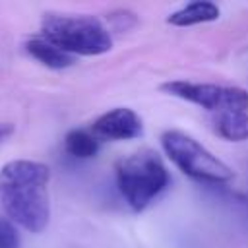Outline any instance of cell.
Returning <instances> with one entry per match:
<instances>
[{
  "mask_svg": "<svg viewBox=\"0 0 248 248\" xmlns=\"http://www.w3.org/2000/svg\"><path fill=\"white\" fill-rule=\"evenodd\" d=\"M64 149L76 159H89V157H95L99 151V138L93 132L76 128L66 134Z\"/></svg>",
  "mask_w": 248,
  "mask_h": 248,
  "instance_id": "cell-10",
  "label": "cell"
},
{
  "mask_svg": "<svg viewBox=\"0 0 248 248\" xmlns=\"http://www.w3.org/2000/svg\"><path fill=\"white\" fill-rule=\"evenodd\" d=\"M215 132L229 141H244L248 140V110H225L213 114Z\"/></svg>",
  "mask_w": 248,
  "mask_h": 248,
  "instance_id": "cell-9",
  "label": "cell"
},
{
  "mask_svg": "<svg viewBox=\"0 0 248 248\" xmlns=\"http://www.w3.org/2000/svg\"><path fill=\"white\" fill-rule=\"evenodd\" d=\"M50 169L45 163L16 159L0 169V203L14 225L41 232L50 219Z\"/></svg>",
  "mask_w": 248,
  "mask_h": 248,
  "instance_id": "cell-1",
  "label": "cell"
},
{
  "mask_svg": "<svg viewBox=\"0 0 248 248\" xmlns=\"http://www.w3.org/2000/svg\"><path fill=\"white\" fill-rule=\"evenodd\" d=\"M91 132L105 140H134L143 134L141 118L128 107H116L103 112L91 124Z\"/></svg>",
  "mask_w": 248,
  "mask_h": 248,
  "instance_id": "cell-6",
  "label": "cell"
},
{
  "mask_svg": "<svg viewBox=\"0 0 248 248\" xmlns=\"http://www.w3.org/2000/svg\"><path fill=\"white\" fill-rule=\"evenodd\" d=\"M12 132H14V126H12L10 122H0V141L6 140Z\"/></svg>",
  "mask_w": 248,
  "mask_h": 248,
  "instance_id": "cell-12",
  "label": "cell"
},
{
  "mask_svg": "<svg viewBox=\"0 0 248 248\" xmlns=\"http://www.w3.org/2000/svg\"><path fill=\"white\" fill-rule=\"evenodd\" d=\"M161 145L167 157L190 178L207 182V184H223L232 178V170L225 165L217 155L205 149L198 140L180 132L167 130L161 136Z\"/></svg>",
  "mask_w": 248,
  "mask_h": 248,
  "instance_id": "cell-4",
  "label": "cell"
},
{
  "mask_svg": "<svg viewBox=\"0 0 248 248\" xmlns=\"http://www.w3.org/2000/svg\"><path fill=\"white\" fill-rule=\"evenodd\" d=\"M217 17H219L217 4L207 2V0H196V2L182 6L180 10L172 12L167 17V21L174 27H190V25H198V23H205V21H215Z\"/></svg>",
  "mask_w": 248,
  "mask_h": 248,
  "instance_id": "cell-8",
  "label": "cell"
},
{
  "mask_svg": "<svg viewBox=\"0 0 248 248\" xmlns=\"http://www.w3.org/2000/svg\"><path fill=\"white\" fill-rule=\"evenodd\" d=\"M161 89L172 97L194 103L213 114H219L225 110H248V91L234 85L174 79V81L163 83Z\"/></svg>",
  "mask_w": 248,
  "mask_h": 248,
  "instance_id": "cell-5",
  "label": "cell"
},
{
  "mask_svg": "<svg viewBox=\"0 0 248 248\" xmlns=\"http://www.w3.org/2000/svg\"><path fill=\"white\" fill-rule=\"evenodd\" d=\"M41 37L72 56H97L112 46L108 29L93 16L48 12L41 21Z\"/></svg>",
  "mask_w": 248,
  "mask_h": 248,
  "instance_id": "cell-2",
  "label": "cell"
},
{
  "mask_svg": "<svg viewBox=\"0 0 248 248\" xmlns=\"http://www.w3.org/2000/svg\"><path fill=\"white\" fill-rule=\"evenodd\" d=\"M25 50L29 52V56H33L37 62H41L46 68L52 70H62L74 64V56L64 52L62 48H58L56 45H52L50 41L39 37H31L25 41Z\"/></svg>",
  "mask_w": 248,
  "mask_h": 248,
  "instance_id": "cell-7",
  "label": "cell"
},
{
  "mask_svg": "<svg viewBox=\"0 0 248 248\" xmlns=\"http://www.w3.org/2000/svg\"><path fill=\"white\" fill-rule=\"evenodd\" d=\"M0 248H19V232L8 217H0Z\"/></svg>",
  "mask_w": 248,
  "mask_h": 248,
  "instance_id": "cell-11",
  "label": "cell"
},
{
  "mask_svg": "<svg viewBox=\"0 0 248 248\" xmlns=\"http://www.w3.org/2000/svg\"><path fill=\"white\" fill-rule=\"evenodd\" d=\"M116 184L134 211H143L169 186V172L151 149L136 151L116 163Z\"/></svg>",
  "mask_w": 248,
  "mask_h": 248,
  "instance_id": "cell-3",
  "label": "cell"
}]
</instances>
